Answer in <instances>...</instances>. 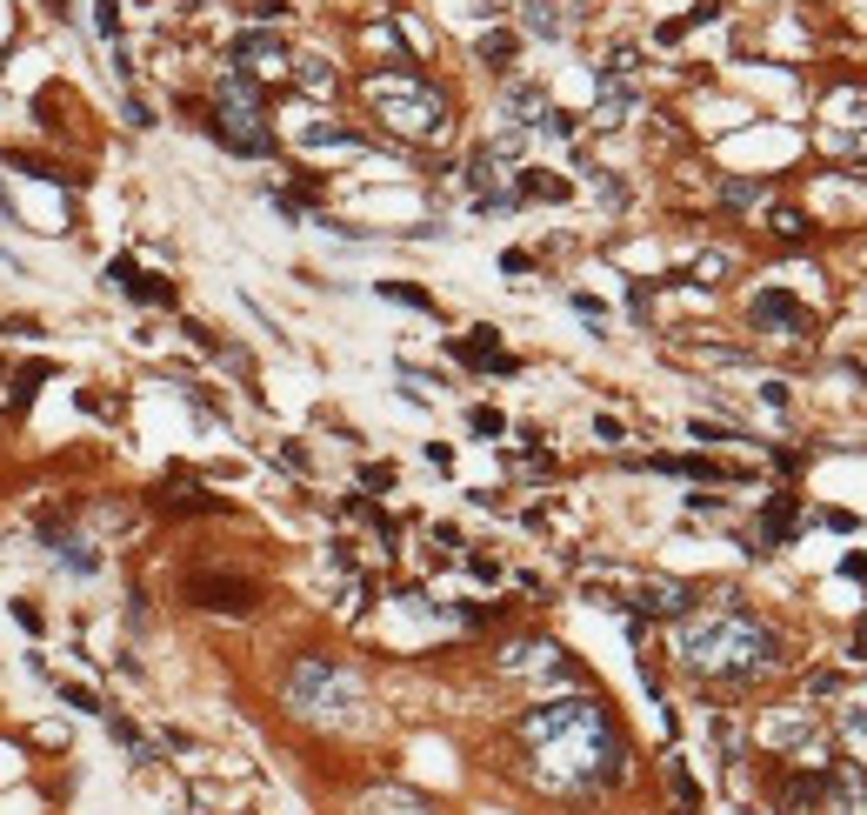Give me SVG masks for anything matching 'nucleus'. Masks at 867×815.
Listing matches in <instances>:
<instances>
[{"instance_id":"nucleus-22","label":"nucleus","mask_w":867,"mask_h":815,"mask_svg":"<svg viewBox=\"0 0 867 815\" xmlns=\"http://www.w3.org/2000/svg\"><path fill=\"white\" fill-rule=\"evenodd\" d=\"M60 702H67L74 715H101V695H94V689H80V682H60Z\"/></svg>"},{"instance_id":"nucleus-19","label":"nucleus","mask_w":867,"mask_h":815,"mask_svg":"<svg viewBox=\"0 0 867 815\" xmlns=\"http://www.w3.org/2000/svg\"><path fill=\"white\" fill-rule=\"evenodd\" d=\"M54 555L74 568V576H94V568H101V555L87 548V542H74V535H54Z\"/></svg>"},{"instance_id":"nucleus-12","label":"nucleus","mask_w":867,"mask_h":815,"mask_svg":"<svg viewBox=\"0 0 867 815\" xmlns=\"http://www.w3.org/2000/svg\"><path fill=\"white\" fill-rule=\"evenodd\" d=\"M368 815H434V802L414 795V789H374L368 795Z\"/></svg>"},{"instance_id":"nucleus-31","label":"nucleus","mask_w":867,"mask_h":815,"mask_svg":"<svg viewBox=\"0 0 867 815\" xmlns=\"http://www.w3.org/2000/svg\"><path fill=\"white\" fill-rule=\"evenodd\" d=\"M54 8H60V0H54Z\"/></svg>"},{"instance_id":"nucleus-5","label":"nucleus","mask_w":867,"mask_h":815,"mask_svg":"<svg viewBox=\"0 0 867 815\" xmlns=\"http://www.w3.org/2000/svg\"><path fill=\"white\" fill-rule=\"evenodd\" d=\"M214 134L234 154H274V127H268V114H260L254 74H240V67L221 74V88H214Z\"/></svg>"},{"instance_id":"nucleus-2","label":"nucleus","mask_w":867,"mask_h":815,"mask_svg":"<svg viewBox=\"0 0 867 815\" xmlns=\"http://www.w3.org/2000/svg\"><path fill=\"white\" fill-rule=\"evenodd\" d=\"M680 662L714 682H754L780 662V641L761 615H747L741 602H721L680 622Z\"/></svg>"},{"instance_id":"nucleus-11","label":"nucleus","mask_w":867,"mask_h":815,"mask_svg":"<svg viewBox=\"0 0 867 815\" xmlns=\"http://www.w3.org/2000/svg\"><path fill=\"white\" fill-rule=\"evenodd\" d=\"M454 361H468V368H494V375H514V361L494 348V328H474L468 342H454Z\"/></svg>"},{"instance_id":"nucleus-29","label":"nucleus","mask_w":867,"mask_h":815,"mask_svg":"<svg viewBox=\"0 0 867 815\" xmlns=\"http://www.w3.org/2000/svg\"><path fill=\"white\" fill-rule=\"evenodd\" d=\"M14 622H21L27 635H41V609H34V602H14Z\"/></svg>"},{"instance_id":"nucleus-14","label":"nucleus","mask_w":867,"mask_h":815,"mask_svg":"<svg viewBox=\"0 0 867 815\" xmlns=\"http://www.w3.org/2000/svg\"><path fill=\"white\" fill-rule=\"evenodd\" d=\"M548 114H554V108H548L541 88H514V94H507V121H520V127H541Z\"/></svg>"},{"instance_id":"nucleus-30","label":"nucleus","mask_w":867,"mask_h":815,"mask_svg":"<svg viewBox=\"0 0 867 815\" xmlns=\"http://www.w3.org/2000/svg\"><path fill=\"white\" fill-rule=\"evenodd\" d=\"M860 802H867V782H860Z\"/></svg>"},{"instance_id":"nucleus-18","label":"nucleus","mask_w":867,"mask_h":815,"mask_svg":"<svg viewBox=\"0 0 867 815\" xmlns=\"http://www.w3.org/2000/svg\"><path fill=\"white\" fill-rule=\"evenodd\" d=\"M788 535H795V495H788V502H774V509L761 515V542H767V548H780Z\"/></svg>"},{"instance_id":"nucleus-9","label":"nucleus","mask_w":867,"mask_h":815,"mask_svg":"<svg viewBox=\"0 0 867 815\" xmlns=\"http://www.w3.org/2000/svg\"><path fill=\"white\" fill-rule=\"evenodd\" d=\"M500 662H507L514 676H567V662H561V648H554V641H514Z\"/></svg>"},{"instance_id":"nucleus-21","label":"nucleus","mask_w":867,"mask_h":815,"mask_svg":"<svg viewBox=\"0 0 867 815\" xmlns=\"http://www.w3.org/2000/svg\"><path fill=\"white\" fill-rule=\"evenodd\" d=\"M774 234L780 241H808V214L801 208H774Z\"/></svg>"},{"instance_id":"nucleus-32","label":"nucleus","mask_w":867,"mask_h":815,"mask_svg":"<svg viewBox=\"0 0 867 815\" xmlns=\"http://www.w3.org/2000/svg\"><path fill=\"white\" fill-rule=\"evenodd\" d=\"M0 214H8V208H0Z\"/></svg>"},{"instance_id":"nucleus-24","label":"nucleus","mask_w":867,"mask_h":815,"mask_svg":"<svg viewBox=\"0 0 867 815\" xmlns=\"http://www.w3.org/2000/svg\"><path fill=\"white\" fill-rule=\"evenodd\" d=\"M381 294H387V301H407V308H420V314H434V294H420V288H407V281H381Z\"/></svg>"},{"instance_id":"nucleus-23","label":"nucleus","mask_w":867,"mask_h":815,"mask_svg":"<svg viewBox=\"0 0 867 815\" xmlns=\"http://www.w3.org/2000/svg\"><path fill=\"white\" fill-rule=\"evenodd\" d=\"M481 60L487 67H507L514 60V34H481Z\"/></svg>"},{"instance_id":"nucleus-17","label":"nucleus","mask_w":867,"mask_h":815,"mask_svg":"<svg viewBox=\"0 0 867 815\" xmlns=\"http://www.w3.org/2000/svg\"><path fill=\"white\" fill-rule=\"evenodd\" d=\"M808 736H814V722H808V715H774V722H767V743H774V749H788V743L801 749Z\"/></svg>"},{"instance_id":"nucleus-15","label":"nucleus","mask_w":867,"mask_h":815,"mask_svg":"<svg viewBox=\"0 0 867 815\" xmlns=\"http://www.w3.org/2000/svg\"><path fill=\"white\" fill-rule=\"evenodd\" d=\"M827 121H841V127H867V88H841V94H827Z\"/></svg>"},{"instance_id":"nucleus-6","label":"nucleus","mask_w":867,"mask_h":815,"mask_svg":"<svg viewBox=\"0 0 867 815\" xmlns=\"http://www.w3.org/2000/svg\"><path fill=\"white\" fill-rule=\"evenodd\" d=\"M188 595H194V609H214V615H247L254 609V582H240V576H194Z\"/></svg>"},{"instance_id":"nucleus-1","label":"nucleus","mask_w":867,"mask_h":815,"mask_svg":"<svg viewBox=\"0 0 867 815\" xmlns=\"http://www.w3.org/2000/svg\"><path fill=\"white\" fill-rule=\"evenodd\" d=\"M520 743L534 756V782L554 795H600L628 775V749L615 736V715L594 695H561L520 715Z\"/></svg>"},{"instance_id":"nucleus-27","label":"nucleus","mask_w":867,"mask_h":815,"mask_svg":"<svg viewBox=\"0 0 867 815\" xmlns=\"http://www.w3.org/2000/svg\"><path fill=\"white\" fill-rule=\"evenodd\" d=\"M694 275H701V288H714L728 275V255H701V268H694Z\"/></svg>"},{"instance_id":"nucleus-7","label":"nucleus","mask_w":867,"mask_h":815,"mask_svg":"<svg viewBox=\"0 0 867 815\" xmlns=\"http://www.w3.org/2000/svg\"><path fill=\"white\" fill-rule=\"evenodd\" d=\"M288 60H294V54H288L281 34H240V41H234V67H240V74H281Z\"/></svg>"},{"instance_id":"nucleus-28","label":"nucleus","mask_w":867,"mask_h":815,"mask_svg":"<svg viewBox=\"0 0 867 815\" xmlns=\"http://www.w3.org/2000/svg\"><path fill=\"white\" fill-rule=\"evenodd\" d=\"M500 428H507V422L494 415V408H474V435H500Z\"/></svg>"},{"instance_id":"nucleus-25","label":"nucleus","mask_w":867,"mask_h":815,"mask_svg":"<svg viewBox=\"0 0 867 815\" xmlns=\"http://www.w3.org/2000/svg\"><path fill=\"white\" fill-rule=\"evenodd\" d=\"M721 201H728V208H754V201H761V188H754V181H728V188H721Z\"/></svg>"},{"instance_id":"nucleus-16","label":"nucleus","mask_w":867,"mask_h":815,"mask_svg":"<svg viewBox=\"0 0 867 815\" xmlns=\"http://www.w3.org/2000/svg\"><path fill=\"white\" fill-rule=\"evenodd\" d=\"M301 147H361V134L340 127V121H307L301 127Z\"/></svg>"},{"instance_id":"nucleus-20","label":"nucleus","mask_w":867,"mask_h":815,"mask_svg":"<svg viewBox=\"0 0 867 815\" xmlns=\"http://www.w3.org/2000/svg\"><path fill=\"white\" fill-rule=\"evenodd\" d=\"M841 743L867 762V708H847V715H841Z\"/></svg>"},{"instance_id":"nucleus-4","label":"nucleus","mask_w":867,"mask_h":815,"mask_svg":"<svg viewBox=\"0 0 867 815\" xmlns=\"http://www.w3.org/2000/svg\"><path fill=\"white\" fill-rule=\"evenodd\" d=\"M281 695H288L294 715L327 722V728H340V722L361 715V676L347 669V662H334V656H301V662L288 669Z\"/></svg>"},{"instance_id":"nucleus-8","label":"nucleus","mask_w":867,"mask_h":815,"mask_svg":"<svg viewBox=\"0 0 867 815\" xmlns=\"http://www.w3.org/2000/svg\"><path fill=\"white\" fill-rule=\"evenodd\" d=\"M754 321H761V328H780V335H808V328H814L808 308H801L795 294H780V288L754 294Z\"/></svg>"},{"instance_id":"nucleus-3","label":"nucleus","mask_w":867,"mask_h":815,"mask_svg":"<svg viewBox=\"0 0 867 815\" xmlns=\"http://www.w3.org/2000/svg\"><path fill=\"white\" fill-rule=\"evenodd\" d=\"M361 94H368V108L394 127V134H407V141H441L448 134V94L434 88L427 74H414V67H381V74H368L361 80Z\"/></svg>"},{"instance_id":"nucleus-13","label":"nucleus","mask_w":867,"mask_h":815,"mask_svg":"<svg viewBox=\"0 0 867 815\" xmlns=\"http://www.w3.org/2000/svg\"><path fill=\"white\" fill-rule=\"evenodd\" d=\"M520 27L541 34V41H561L567 34V14L554 8V0H528V8H520Z\"/></svg>"},{"instance_id":"nucleus-10","label":"nucleus","mask_w":867,"mask_h":815,"mask_svg":"<svg viewBox=\"0 0 867 815\" xmlns=\"http://www.w3.org/2000/svg\"><path fill=\"white\" fill-rule=\"evenodd\" d=\"M108 281H114L121 294H134V301H154V308H167V301H173V288H167V281H154V275H140L134 261H108Z\"/></svg>"},{"instance_id":"nucleus-26","label":"nucleus","mask_w":867,"mask_h":815,"mask_svg":"<svg viewBox=\"0 0 867 815\" xmlns=\"http://www.w3.org/2000/svg\"><path fill=\"white\" fill-rule=\"evenodd\" d=\"M301 80H307V88H314V94H327V88H334V74H327V60H301Z\"/></svg>"}]
</instances>
